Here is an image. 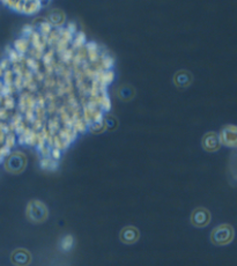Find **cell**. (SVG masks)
Here are the masks:
<instances>
[{"label": "cell", "instance_id": "obj_9", "mask_svg": "<svg viewBox=\"0 0 237 266\" xmlns=\"http://www.w3.org/2000/svg\"><path fill=\"white\" fill-rule=\"evenodd\" d=\"M193 77L189 71H178L174 77V82L176 84L177 87L187 88L192 84Z\"/></svg>", "mask_w": 237, "mask_h": 266}, {"label": "cell", "instance_id": "obj_8", "mask_svg": "<svg viewBox=\"0 0 237 266\" xmlns=\"http://www.w3.org/2000/svg\"><path fill=\"white\" fill-rule=\"evenodd\" d=\"M220 146H221V143H220L218 133L208 132L202 138V147L207 152L219 151Z\"/></svg>", "mask_w": 237, "mask_h": 266}, {"label": "cell", "instance_id": "obj_5", "mask_svg": "<svg viewBox=\"0 0 237 266\" xmlns=\"http://www.w3.org/2000/svg\"><path fill=\"white\" fill-rule=\"evenodd\" d=\"M211 212H209L207 209H205V207H197V209L193 210V212L191 213L190 221L192 226L197 228H204L208 226L209 222H211Z\"/></svg>", "mask_w": 237, "mask_h": 266}, {"label": "cell", "instance_id": "obj_7", "mask_svg": "<svg viewBox=\"0 0 237 266\" xmlns=\"http://www.w3.org/2000/svg\"><path fill=\"white\" fill-rule=\"evenodd\" d=\"M140 231L133 226H126L119 233V240L124 244H135L139 241Z\"/></svg>", "mask_w": 237, "mask_h": 266}, {"label": "cell", "instance_id": "obj_4", "mask_svg": "<svg viewBox=\"0 0 237 266\" xmlns=\"http://www.w3.org/2000/svg\"><path fill=\"white\" fill-rule=\"evenodd\" d=\"M220 143L227 147H237V125H226L219 133Z\"/></svg>", "mask_w": 237, "mask_h": 266}, {"label": "cell", "instance_id": "obj_1", "mask_svg": "<svg viewBox=\"0 0 237 266\" xmlns=\"http://www.w3.org/2000/svg\"><path fill=\"white\" fill-rule=\"evenodd\" d=\"M26 216L32 223H43L49 217V210L41 200H30L26 209Z\"/></svg>", "mask_w": 237, "mask_h": 266}, {"label": "cell", "instance_id": "obj_12", "mask_svg": "<svg viewBox=\"0 0 237 266\" xmlns=\"http://www.w3.org/2000/svg\"><path fill=\"white\" fill-rule=\"evenodd\" d=\"M49 19L53 25H60L61 22H64V14H61L60 12H53L49 15Z\"/></svg>", "mask_w": 237, "mask_h": 266}, {"label": "cell", "instance_id": "obj_10", "mask_svg": "<svg viewBox=\"0 0 237 266\" xmlns=\"http://www.w3.org/2000/svg\"><path fill=\"white\" fill-rule=\"evenodd\" d=\"M136 96V91L132 86L123 85L118 88V98L124 102H129Z\"/></svg>", "mask_w": 237, "mask_h": 266}, {"label": "cell", "instance_id": "obj_2", "mask_svg": "<svg viewBox=\"0 0 237 266\" xmlns=\"http://www.w3.org/2000/svg\"><path fill=\"white\" fill-rule=\"evenodd\" d=\"M234 237H235V230H234L233 226L228 223L219 224L211 233V242L213 244L219 245V247L230 244Z\"/></svg>", "mask_w": 237, "mask_h": 266}, {"label": "cell", "instance_id": "obj_6", "mask_svg": "<svg viewBox=\"0 0 237 266\" xmlns=\"http://www.w3.org/2000/svg\"><path fill=\"white\" fill-rule=\"evenodd\" d=\"M32 254L27 249H15L11 254V262L15 266H29L32 264Z\"/></svg>", "mask_w": 237, "mask_h": 266}, {"label": "cell", "instance_id": "obj_11", "mask_svg": "<svg viewBox=\"0 0 237 266\" xmlns=\"http://www.w3.org/2000/svg\"><path fill=\"white\" fill-rule=\"evenodd\" d=\"M73 242H74L73 236L67 235V236H65L63 238V241H61V249H63V250H65V251L71 250L72 247H73Z\"/></svg>", "mask_w": 237, "mask_h": 266}, {"label": "cell", "instance_id": "obj_3", "mask_svg": "<svg viewBox=\"0 0 237 266\" xmlns=\"http://www.w3.org/2000/svg\"><path fill=\"white\" fill-rule=\"evenodd\" d=\"M27 165V159L25 154L22 153H13L11 157L7 159L5 163V168L8 172L12 174H21L25 170Z\"/></svg>", "mask_w": 237, "mask_h": 266}, {"label": "cell", "instance_id": "obj_13", "mask_svg": "<svg viewBox=\"0 0 237 266\" xmlns=\"http://www.w3.org/2000/svg\"><path fill=\"white\" fill-rule=\"evenodd\" d=\"M0 74H1V70H0Z\"/></svg>", "mask_w": 237, "mask_h": 266}]
</instances>
